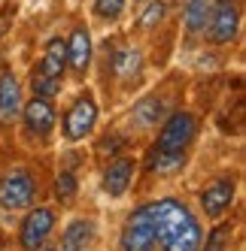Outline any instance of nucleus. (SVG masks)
<instances>
[{"label": "nucleus", "instance_id": "1a4fd4ad", "mask_svg": "<svg viewBox=\"0 0 246 251\" xmlns=\"http://www.w3.org/2000/svg\"><path fill=\"white\" fill-rule=\"evenodd\" d=\"M22 115H25L28 130L37 136H46L55 127V109H52V103L46 97H33L28 106H22Z\"/></svg>", "mask_w": 246, "mask_h": 251}, {"label": "nucleus", "instance_id": "b1692460", "mask_svg": "<svg viewBox=\"0 0 246 251\" xmlns=\"http://www.w3.org/2000/svg\"><path fill=\"white\" fill-rule=\"evenodd\" d=\"M119 146H122V139H119V136H113V139H103L97 149H100V151H107V149H110V151H116Z\"/></svg>", "mask_w": 246, "mask_h": 251}, {"label": "nucleus", "instance_id": "2eb2a0df", "mask_svg": "<svg viewBox=\"0 0 246 251\" xmlns=\"http://www.w3.org/2000/svg\"><path fill=\"white\" fill-rule=\"evenodd\" d=\"M185 167V151H164V149H155L149 157V170L158 176H173Z\"/></svg>", "mask_w": 246, "mask_h": 251}, {"label": "nucleus", "instance_id": "4468645a", "mask_svg": "<svg viewBox=\"0 0 246 251\" xmlns=\"http://www.w3.org/2000/svg\"><path fill=\"white\" fill-rule=\"evenodd\" d=\"M64 67H67V46H64L61 37H55V40H49L46 55H43V61H40V70H37V73L52 76V79H61Z\"/></svg>", "mask_w": 246, "mask_h": 251}, {"label": "nucleus", "instance_id": "7ed1b4c3", "mask_svg": "<svg viewBox=\"0 0 246 251\" xmlns=\"http://www.w3.org/2000/svg\"><path fill=\"white\" fill-rule=\"evenodd\" d=\"M198 133V121L191 112H173L167 121L161 133H158V146L155 149H164V151H185V146L191 139H195Z\"/></svg>", "mask_w": 246, "mask_h": 251}, {"label": "nucleus", "instance_id": "a211bd4d", "mask_svg": "<svg viewBox=\"0 0 246 251\" xmlns=\"http://www.w3.org/2000/svg\"><path fill=\"white\" fill-rule=\"evenodd\" d=\"M161 112H164V103L158 100V97H149V100H143V103H137L134 118H137L140 124H155L158 118H161Z\"/></svg>", "mask_w": 246, "mask_h": 251}, {"label": "nucleus", "instance_id": "0eeeda50", "mask_svg": "<svg viewBox=\"0 0 246 251\" xmlns=\"http://www.w3.org/2000/svg\"><path fill=\"white\" fill-rule=\"evenodd\" d=\"M152 248H155V230L143 206L131 215L125 230H122V251H152Z\"/></svg>", "mask_w": 246, "mask_h": 251}, {"label": "nucleus", "instance_id": "aec40b11", "mask_svg": "<svg viewBox=\"0 0 246 251\" xmlns=\"http://www.w3.org/2000/svg\"><path fill=\"white\" fill-rule=\"evenodd\" d=\"M228 239H231V227H228V224H219L216 230H210L207 245H204V248H198V251H225Z\"/></svg>", "mask_w": 246, "mask_h": 251}, {"label": "nucleus", "instance_id": "6ab92c4d", "mask_svg": "<svg viewBox=\"0 0 246 251\" xmlns=\"http://www.w3.org/2000/svg\"><path fill=\"white\" fill-rule=\"evenodd\" d=\"M31 88H33V97H46V100H52V97L61 91V79H52V76H43V73H33Z\"/></svg>", "mask_w": 246, "mask_h": 251}, {"label": "nucleus", "instance_id": "ddd939ff", "mask_svg": "<svg viewBox=\"0 0 246 251\" xmlns=\"http://www.w3.org/2000/svg\"><path fill=\"white\" fill-rule=\"evenodd\" d=\"M92 239H94V221L76 218V221H70L67 230H64L61 251H85V248L92 245Z\"/></svg>", "mask_w": 246, "mask_h": 251}, {"label": "nucleus", "instance_id": "f3484780", "mask_svg": "<svg viewBox=\"0 0 246 251\" xmlns=\"http://www.w3.org/2000/svg\"><path fill=\"white\" fill-rule=\"evenodd\" d=\"M210 19V0H185V27L188 33H201Z\"/></svg>", "mask_w": 246, "mask_h": 251}, {"label": "nucleus", "instance_id": "423d86ee", "mask_svg": "<svg viewBox=\"0 0 246 251\" xmlns=\"http://www.w3.org/2000/svg\"><path fill=\"white\" fill-rule=\"evenodd\" d=\"M97 124V106L92 97H79L73 106L67 109V118H64V136L70 142L76 139H85Z\"/></svg>", "mask_w": 246, "mask_h": 251}, {"label": "nucleus", "instance_id": "412c9836", "mask_svg": "<svg viewBox=\"0 0 246 251\" xmlns=\"http://www.w3.org/2000/svg\"><path fill=\"white\" fill-rule=\"evenodd\" d=\"M76 188H79V182H76V176L73 173H61L58 176V182H55V194H58V200H73L76 197Z\"/></svg>", "mask_w": 246, "mask_h": 251}, {"label": "nucleus", "instance_id": "5701e85b", "mask_svg": "<svg viewBox=\"0 0 246 251\" xmlns=\"http://www.w3.org/2000/svg\"><path fill=\"white\" fill-rule=\"evenodd\" d=\"M161 19H164V3H152V6L146 9V15L140 19V25H143V27H152L155 22H161Z\"/></svg>", "mask_w": 246, "mask_h": 251}, {"label": "nucleus", "instance_id": "6e6552de", "mask_svg": "<svg viewBox=\"0 0 246 251\" xmlns=\"http://www.w3.org/2000/svg\"><path fill=\"white\" fill-rule=\"evenodd\" d=\"M234 191H237L234 178H216L213 185H207V191L201 194V206L207 212V218H219V215L231 206Z\"/></svg>", "mask_w": 246, "mask_h": 251}, {"label": "nucleus", "instance_id": "20e7f679", "mask_svg": "<svg viewBox=\"0 0 246 251\" xmlns=\"http://www.w3.org/2000/svg\"><path fill=\"white\" fill-rule=\"evenodd\" d=\"M33 194H37L33 176L28 170H12L0 182V206L3 209H25L33 203Z\"/></svg>", "mask_w": 246, "mask_h": 251}, {"label": "nucleus", "instance_id": "f03ea898", "mask_svg": "<svg viewBox=\"0 0 246 251\" xmlns=\"http://www.w3.org/2000/svg\"><path fill=\"white\" fill-rule=\"evenodd\" d=\"M240 27V6L237 0H210V40L216 46L234 43Z\"/></svg>", "mask_w": 246, "mask_h": 251}, {"label": "nucleus", "instance_id": "39448f33", "mask_svg": "<svg viewBox=\"0 0 246 251\" xmlns=\"http://www.w3.org/2000/svg\"><path fill=\"white\" fill-rule=\"evenodd\" d=\"M52 230H55V212L46 209V206L31 209L25 215V221H22V248L25 251H37L49 239Z\"/></svg>", "mask_w": 246, "mask_h": 251}, {"label": "nucleus", "instance_id": "dca6fc26", "mask_svg": "<svg viewBox=\"0 0 246 251\" xmlns=\"http://www.w3.org/2000/svg\"><path fill=\"white\" fill-rule=\"evenodd\" d=\"M110 67H113L116 76L131 79V76L140 73V67H143V55H140L137 49H119L116 55H113V61H110Z\"/></svg>", "mask_w": 246, "mask_h": 251}, {"label": "nucleus", "instance_id": "f257e3e1", "mask_svg": "<svg viewBox=\"0 0 246 251\" xmlns=\"http://www.w3.org/2000/svg\"><path fill=\"white\" fill-rule=\"evenodd\" d=\"M146 212H149V221L155 230V242L164 251H198L201 248L204 230L185 203L164 197L158 203H149Z\"/></svg>", "mask_w": 246, "mask_h": 251}, {"label": "nucleus", "instance_id": "9b49d317", "mask_svg": "<svg viewBox=\"0 0 246 251\" xmlns=\"http://www.w3.org/2000/svg\"><path fill=\"white\" fill-rule=\"evenodd\" d=\"M67 64L76 70V73H85L92 64V37L85 27H76L70 33V43H67Z\"/></svg>", "mask_w": 246, "mask_h": 251}, {"label": "nucleus", "instance_id": "4be33fe9", "mask_svg": "<svg viewBox=\"0 0 246 251\" xmlns=\"http://www.w3.org/2000/svg\"><path fill=\"white\" fill-rule=\"evenodd\" d=\"M125 9V0H94V12L100 19H119Z\"/></svg>", "mask_w": 246, "mask_h": 251}, {"label": "nucleus", "instance_id": "393cba45", "mask_svg": "<svg viewBox=\"0 0 246 251\" xmlns=\"http://www.w3.org/2000/svg\"><path fill=\"white\" fill-rule=\"evenodd\" d=\"M37 251H55V248H52V245H46V242H43V245H40Z\"/></svg>", "mask_w": 246, "mask_h": 251}, {"label": "nucleus", "instance_id": "9d476101", "mask_svg": "<svg viewBox=\"0 0 246 251\" xmlns=\"http://www.w3.org/2000/svg\"><path fill=\"white\" fill-rule=\"evenodd\" d=\"M22 115V85L12 73L0 76V121L9 124Z\"/></svg>", "mask_w": 246, "mask_h": 251}, {"label": "nucleus", "instance_id": "f8f14e48", "mask_svg": "<svg viewBox=\"0 0 246 251\" xmlns=\"http://www.w3.org/2000/svg\"><path fill=\"white\" fill-rule=\"evenodd\" d=\"M134 176V157H119L116 164H110V170L103 173V191L110 197H122L131 185Z\"/></svg>", "mask_w": 246, "mask_h": 251}]
</instances>
